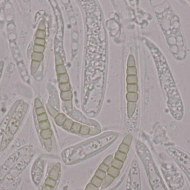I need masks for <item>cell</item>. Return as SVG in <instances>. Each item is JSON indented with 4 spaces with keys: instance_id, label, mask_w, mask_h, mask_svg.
Segmentation results:
<instances>
[{
    "instance_id": "6da1fadb",
    "label": "cell",
    "mask_w": 190,
    "mask_h": 190,
    "mask_svg": "<svg viewBox=\"0 0 190 190\" xmlns=\"http://www.w3.org/2000/svg\"><path fill=\"white\" fill-rule=\"evenodd\" d=\"M117 138L116 133L106 132L65 149L62 152V159L68 165L87 160L107 149Z\"/></svg>"
},
{
    "instance_id": "7a4b0ae2",
    "label": "cell",
    "mask_w": 190,
    "mask_h": 190,
    "mask_svg": "<svg viewBox=\"0 0 190 190\" xmlns=\"http://www.w3.org/2000/svg\"><path fill=\"white\" fill-rule=\"evenodd\" d=\"M137 154L145 164L148 174L151 186L153 190H167L163 182L155 167L149 152L143 143L138 142L137 143Z\"/></svg>"
},
{
    "instance_id": "3957f363",
    "label": "cell",
    "mask_w": 190,
    "mask_h": 190,
    "mask_svg": "<svg viewBox=\"0 0 190 190\" xmlns=\"http://www.w3.org/2000/svg\"><path fill=\"white\" fill-rule=\"evenodd\" d=\"M132 142V136L130 134L126 136L119 145L117 151L113 156L110 165L108 168V175H112V177L119 174L120 170L125 162L130 150Z\"/></svg>"
},
{
    "instance_id": "277c9868",
    "label": "cell",
    "mask_w": 190,
    "mask_h": 190,
    "mask_svg": "<svg viewBox=\"0 0 190 190\" xmlns=\"http://www.w3.org/2000/svg\"><path fill=\"white\" fill-rule=\"evenodd\" d=\"M136 105V103L128 102L127 103V113L129 118H131L133 115L135 111Z\"/></svg>"
},
{
    "instance_id": "5b68a950",
    "label": "cell",
    "mask_w": 190,
    "mask_h": 190,
    "mask_svg": "<svg viewBox=\"0 0 190 190\" xmlns=\"http://www.w3.org/2000/svg\"><path fill=\"white\" fill-rule=\"evenodd\" d=\"M126 99L128 103H136L138 99V94L137 93H127L126 94Z\"/></svg>"
},
{
    "instance_id": "8992f818",
    "label": "cell",
    "mask_w": 190,
    "mask_h": 190,
    "mask_svg": "<svg viewBox=\"0 0 190 190\" xmlns=\"http://www.w3.org/2000/svg\"><path fill=\"white\" fill-rule=\"evenodd\" d=\"M61 97L62 99L65 101H67L71 100V99L72 98V93L71 91H65V92H62L61 94Z\"/></svg>"
},
{
    "instance_id": "52a82bcc",
    "label": "cell",
    "mask_w": 190,
    "mask_h": 190,
    "mask_svg": "<svg viewBox=\"0 0 190 190\" xmlns=\"http://www.w3.org/2000/svg\"><path fill=\"white\" fill-rule=\"evenodd\" d=\"M32 61L40 62L43 58V55L42 53H38V52H33L31 55Z\"/></svg>"
},
{
    "instance_id": "ba28073f",
    "label": "cell",
    "mask_w": 190,
    "mask_h": 190,
    "mask_svg": "<svg viewBox=\"0 0 190 190\" xmlns=\"http://www.w3.org/2000/svg\"><path fill=\"white\" fill-rule=\"evenodd\" d=\"M58 82L60 84L68 83V76L66 73L58 75Z\"/></svg>"
},
{
    "instance_id": "9c48e42d",
    "label": "cell",
    "mask_w": 190,
    "mask_h": 190,
    "mask_svg": "<svg viewBox=\"0 0 190 190\" xmlns=\"http://www.w3.org/2000/svg\"><path fill=\"white\" fill-rule=\"evenodd\" d=\"M40 66V62L32 61L31 65V71L32 74H34L37 71Z\"/></svg>"
},
{
    "instance_id": "30bf717a",
    "label": "cell",
    "mask_w": 190,
    "mask_h": 190,
    "mask_svg": "<svg viewBox=\"0 0 190 190\" xmlns=\"http://www.w3.org/2000/svg\"><path fill=\"white\" fill-rule=\"evenodd\" d=\"M127 89L128 93H137L138 91V86L137 84H128Z\"/></svg>"
},
{
    "instance_id": "8fae6325",
    "label": "cell",
    "mask_w": 190,
    "mask_h": 190,
    "mask_svg": "<svg viewBox=\"0 0 190 190\" xmlns=\"http://www.w3.org/2000/svg\"><path fill=\"white\" fill-rule=\"evenodd\" d=\"M47 109H48L49 113L50 114V115H51L53 118L57 115V114H58V112L56 110V109H55L53 106H52L51 105H50L48 104L47 105Z\"/></svg>"
},
{
    "instance_id": "7c38bea8",
    "label": "cell",
    "mask_w": 190,
    "mask_h": 190,
    "mask_svg": "<svg viewBox=\"0 0 190 190\" xmlns=\"http://www.w3.org/2000/svg\"><path fill=\"white\" fill-rule=\"evenodd\" d=\"M127 82L128 84H137V78L136 75H128L127 77Z\"/></svg>"
},
{
    "instance_id": "4fadbf2b",
    "label": "cell",
    "mask_w": 190,
    "mask_h": 190,
    "mask_svg": "<svg viewBox=\"0 0 190 190\" xmlns=\"http://www.w3.org/2000/svg\"><path fill=\"white\" fill-rule=\"evenodd\" d=\"M70 85L68 83L60 84V89L62 92L70 91Z\"/></svg>"
},
{
    "instance_id": "5bb4252c",
    "label": "cell",
    "mask_w": 190,
    "mask_h": 190,
    "mask_svg": "<svg viewBox=\"0 0 190 190\" xmlns=\"http://www.w3.org/2000/svg\"><path fill=\"white\" fill-rule=\"evenodd\" d=\"M56 71L58 75L65 74L66 72V68H65V67L63 65H58V66H57L56 67Z\"/></svg>"
},
{
    "instance_id": "9a60e30c",
    "label": "cell",
    "mask_w": 190,
    "mask_h": 190,
    "mask_svg": "<svg viewBox=\"0 0 190 190\" xmlns=\"http://www.w3.org/2000/svg\"><path fill=\"white\" fill-rule=\"evenodd\" d=\"M46 36V32L45 31L43 30H38L36 32V37L37 39H44L45 38Z\"/></svg>"
},
{
    "instance_id": "2e32d148",
    "label": "cell",
    "mask_w": 190,
    "mask_h": 190,
    "mask_svg": "<svg viewBox=\"0 0 190 190\" xmlns=\"http://www.w3.org/2000/svg\"><path fill=\"white\" fill-rule=\"evenodd\" d=\"M45 50V47L43 46H40L35 45L33 46V51L35 52H38V53H42Z\"/></svg>"
},
{
    "instance_id": "e0dca14e",
    "label": "cell",
    "mask_w": 190,
    "mask_h": 190,
    "mask_svg": "<svg viewBox=\"0 0 190 190\" xmlns=\"http://www.w3.org/2000/svg\"><path fill=\"white\" fill-rule=\"evenodd\" d=\"M127 73L128 75H136L137 74L136 69L135 67H128L127 68Z\"/></svg>"
},
{
    "instance_id": "ac0fdd59",
    "label": "cell",
    "mask_w": 190,
    "mask_h": 190,
    "mask_svg": "<svg viewBox=\"0 0 190 190\" xmlns=\"http://www.w3.org/2000/svg\"><path fill=\"white\" fill-rule=\"evenodd\" d=\"M128 67H135V59L132 55H130L128 57V63H127Z\"/></svg>"
},
{
    "instance_id": "d6986e66",
    "label": "cell",
    "mask_w": 190,
    "mask_h": 190,
    "mask_svg": "<svg viewBox=\"0 0 190 190\" xmlns=\"http://www.w3.org/2000/svg\"><path fill=\"white\" fill-rule=\"evenodd\" d=\"M37 119H38V122H41V121L47 120L48 118H47V114L45 113H44L37 115Z\"/></svg>"
},
{
    "instance_id": "ffe728a7",
    "label": "cell",
    "mask_w": 190,
    "mask_h": 190,
    "mask_svg": "<svg viewBox=\"0 0 190 190\" xmlns=\"http://www.w3.org/2000/svg\"><path fill=\"white\" fill-rule=\"evenodd\" d=\"M12 118H14V119H17V120H20L21 118H22V113H21V112H17V111H16V112H14V114H13Z\"/></svg>"
},
{
    "instance_id": "44dd1931",
    "label": "cell",
    "mask_w": 190,
    "mask_h": 190,
    "mask_svg": "<svg viewBox=\"0 0 190 190\" xmlns=\"http://www.w3.org/2000/svg\"><path fill=\"white\" fill-rule=\"evenodd\" d=\"M35 45H40V46H44L45 44V39H36L35 41Z\"/></svg>"
},
{
    "instance_id": "7402d4cb",
    "label": "cell",
    "mask_w": 190,
    "mask_h": 190,
    "mask_svg": "<svg viewBox=\"0 0 190 190\" xmlns=\"http://www.w3.org/2000/svg\"><path fill=\"white\" fill-rule=\"evenodd\" d=\"M56 64L57 66L61 65H63V61H62V59L60 55H56Z\"/></svg>"
},
{
    "instance_id": "603a6c76",
    "label": "cell",
    "mask_w": 190,
    "mask_h": 190,
    "mask_svg": "<svg viewBox=\"0 0 190 190\" xmlns=\"http://www.w3.org/2000/svg\"><path fill=\"white\" fill-rule=\"evenodd\" d=\"M36 113L37 115L44 113H45V108H44L42 106H41V107L37 108L36 109Z\"/></svg>"
},
{
    "instance_id": "cb8c5ba5",
    "label": "cell",
    "mask_w": 190,
    "mask_h": 190,
    "mask_svg": "<svg viewBox=\"0 0 190 190\" xmlns=\"http://www.w3.org/2000/svg\"><path fill=\"white\" fill-rule=\"evenodd\" d=\"M23 109H24V105H23V103L22 102H21L17 105V108H16V111L22 113L23 111Z\"/></svg>"
},
{
    "instance_id": "d4e9b609",
    "label": "cell",
    "mask_w": 190,
    "mask_h": 190,
    "mask_svg": "<svg viewBox=\"0 0 190 190\" xmlns=\"http://www.w3.org/2000/svg\"><path fill=\"white\" fill-rule=\"evenodd\" d=\"M35 105L36 108L41 107V106H42V103L41 102V101L38 99H36L35 101Z\"/></svg>"
},
{
    "instance_id": "484cf974",
    "label": "cell",
    "mask_w": 190,
    "mask_h": 190,
    "mask_svg": "<svg viewBox=\"0 0 190 190\" xmlns=\"http://www.w3.org/2000/svg\"><path fill=\"white\" fill-rule=\"evenodd\" d=\"M38 30H43L45 31V26L43 23H41L40 24V25L38 26Z\"/></svg>"
},
{
    "instance_id": "4316f807",
    "label": "cell",
    "mask_w": 190,
    "mask_h": 190,
    "mask_svg": "<svg viewBox=\"0 0 190 190\" xmlns=\"http://www.w3.org/2000/svg\"><path fill=\"white\" fill-rule=\"evenodd\" d=\"M171 51H172V52H174V53H176V52L177 51V47L176 46L173 45L172 47H171Z\"/></svg>"
},
{
    "instance_id": "83f0119b",
    "label": "cell",
    "mask_w": 190,
    "mask_h": 190,
    "mask_svg": "<svg viewBox=\"0 0 190 190\" xmlns=\"http://www.w3.org/2000/svg\"><path fill=\"white\" fill-rule=\"evenodd\" d=\"M3 68H4L3 63H2V62H1V63H0V71H2V70L3 69Z\"/></svg>"
},
{
    "instance_id": "f1b7e54d",
    "label": "cell",
    "mask_w": 190,
    "mask_h": 190,
    "mask_svg": "<svg viewBox=\"0 0 190 190\" xmlns=\"http://www.w3.org/2000/svg\"><path fill=\"white\" fill-rule=\"evenodd\" d=\"M1 74H2V72L0 71V77H1Z\"/></svg>"
}]
</instances>
